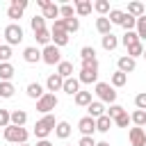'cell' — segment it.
<instances>
[{
	"instance_id": "6da1fadb",
	"label": "cell",
	"mask_w": 146,
	"mask_h": 146,
	"mask_svg": "<svg viewBox=\"0 0 146 146\" xmlns=\"http://www.w3.org/2000/svg\"><path fill=\"white\" fill-rule=\"evenodd\" d=\"M78 80H80V84H91V82H98V59L82 62Z\"/></svg>"
},
{
	"instance_id": "7a4b0ae2",
	"label": "cell",
	"mask_w": 146,
	"mask_h": 146,
	"mask_svg": "<svg viewBox=\"0 0 146 146\" xmlns=\"http://www.w3.org/2000/svg\"><path fill=\"white\" fill-rule=\"evenodd\" d=\"M27 137H30V132L25 130V128H18V125H7L5 128V139L9 141V144H27Z\"/></svg>"
},
{
	"instance_id": "3957f363",
	"label": "cell",
	"mask_w": 146,
	"mask_h": 146,
	"mask_svg": "<svg viewBox=\"0 0 146 146\" xmlns=\"http://www.w3.org/2000/svg\"><path fill=\"white\" fill-rule=\"evenodd\" d=\"M55 125H57L55 116H52V114H46L41 121H36V125H34V135H36L39 139H46V137L55 130Z\"/></svg>"
},
{
	"instance_id": "277c9868",
	"label": "cell",
	"mask_w": 146,
	"mask_h": 146,
	"mask_svg": "<svg viewBox=\"0 0 146 146\" xmlns=\"http://www.w3.org/2000/svg\"><path fill=\"white\" fill-rule=\"evenodd\" d=\"M96 96L100 103H110V105L116 103V91L110 82H96Z\"/></svg>"
},
{
	"instance_id": "5b68a950",
	"label": "cell",
	"mask_w": 146,
	"mask_h": 146,
	"mask_svg": "<svg viewBox=\"0 0 146 146\" xmlns=\"http://www.w3.org/2000/svg\"><path fill=\"white\" fill-rule=\"evenodd\" d=\"M57 105H59V98H57L55 94H48V91H46V94H43V96L36 100V110H39L43 116H46V114H50V112H52Z\"/></svg>"
},
{
	"instance_id": "8992f818",
	"label": "cell",
	"mask_w": 146,
	"mask_h": 146,
	"mask_svg": "<svg viewBox=\"0 0 146 146\" xmlns=\"http://www.w3.org/2000/svg\"><path fill=\"white\" fill-rule=\"evenodd\" d=\"M5 39H7V46H18L23 41V27L18 23H9L5 27Z\"/></svg>"
},
{
	"instance_id": "52a82bcc",
	"label": "cell",
	"mask_w": 146,
	"mask_h": 146,
	"mask_svg": "<svg viewBox=\"0 0 146 146\" xmlns=\"http://www.w3.org/2000/svg\"><path fill=\"white\" fill-rule=\"evenodd\" d=\"M41 62H46V64H50V66H55V64H59L62 62V52H59V48L57 46H46L43 50H41Z\"/></svg>"
},
{
	"instance_id": "ba28073f",
	"label": "cell",
	"mask_w": 146,
	"mask_h": 146,
	"mask_svg": "<svg viewBox=\"0 0 146 146\" xmlns=\"http://www.w3.org/2000/svg\"><path fill=\"white\" fill-rule=\"evenodd\" d=\"M78 130L82 132V137H91V135L96 132V119H91V116H82V119L78 121Z\"/></svg>"
},
{
	"instance_id": "9c48e42d",
	"label": "cell",
	"mask_w": 146,
	"mask_h": 146,
	"mask_svg": "<svg viewBox=\"0 0 146 146\" xmlns=\"http://www.w3.org/2000/svg\"><path fill=\"white\" fill-rule=\"evenodd\" d=\"M128 139H130V146H146V132L144 128H130L128 132Z\"/></svg>"
},
{
	"instance_id": "30bf717a",
	"label": "cell",
	"mask_w": 146,
	"mask_h": 146,
	"mask_svg": "<svg viewBox=\"0 0 146 146\" xmlns=\"http://www.w3.org/2000/svg\"><path fill=\"white\" fill-rule=\"evenodd\" d=\"M25 7H27V0H11V5H9V9H7V16L16 21V18L23 16Z\"/></svg>"
},
{
	"instance_id": "8fae6325",
	"label": "cell",
	"mask_w": 146,
	"mask_h": 146,
	"mask_svg": "<svg viewBox=\"0 0 146 146\" xmlns=\"http://www.w3.org/2000/svg\"><path fill=\"white\" fill-rule=\"evenodd\" d=\"M116 71H121V73H132L135 68H137V59H132V57H128V55H123V57H119V62H116Z\"/></svg>"
},
{
	"instance_id": "7c38bea8",
	"label": "cell",
	"mask_w": 146,
	"mask_h": 146,
	"mask_svg": "<svg viewBox=\"0 0 146 146\" xmlns=\"http://www.w3.org/2000/svg\"><path fill=\"white\" fill-rule=\"evenodd\" d=\"M68 39H71V36H68L64 30H50V43H52V46L62 48V46L68 43Z\"/></svg>"
},
{
	"instance_id": "4fadbf2b",
	"label": "cell",
	"mask_w": 146,
	"mask_h": 146,
	"mask_svg": "<svg viewBox=\"0 0 146 146\" xmlns=\"http://www.w3.org/2000/svg\"><path fill=\"white\" fill-rule=\"evenodd\" d=\"M62 87H64V78H59L57 73H52V75H48V80H46V89H48V94H55V91H62Z\"/></svg>"
},
{
	"instance_id": "5bb4252c",
	"label": "cell",
	"mask_w": 146,
	"mask_h": 146,
	"mask_svg": "<svg viewBox=\"0 0 146 146\" xmlns=\"http://www.w3.org/2000/svg\"><path fill=\"white\" fill-rule=\"evenodd\" d=\"M23 59H25L27 64H36V62H41V50L34 48V46H27V48L23 50Z\"/></svg>"
},
{
	"instance_id": "9a60e30c",
	"label": "cell",
	"mask_w": 146,
	"mask_h": 146,
	"mask_svg": "<svg viewBox=\"0 0 146 146\" xmlns=\"http://www.w3.org/2000/svg\"><path fill=\"white\" fill-rule=\"evenodd\" d=\"M9 123L23 128V125L27 123V112H25V110H14V112L9 114Z\"/></svg>"
},
{
	"instance_id": "2e32d148",
	"label": "cell",
	"mask_w": 146,
	"mask_h": 146,
	"mask_svg": "<svg viewBox=\"0 0 146 146\" xmlns=\"http://www.w3.org/2000/svg\"><path fill=\"white\" fill-rule=\"evenodd\" d=\"M62 91H64V94H68V96H75V94L80 91V80H78V78H66V80H64Z\"/></svg>"
},
{
	"instance_id": "e0dca14e",
	"label": "cell",
	"mask_w": 146,
	"mask_h": 146,
	"mask_svg": "<svg viewBox=\"0 0 146 146\" xmlns=\"http://www.w3.org/2000/svg\"><path fill=\"white\" fill-rule=\"evenodd\" d=\"M87 116H91V119H98V116H103L105 114V105L100 103V100H91L89 105H87Z\"/></svg>"
},
{
	"instance_id": "ac0fdd59",
	"label": "cell",
	"mask_w": 146,
	"mask_h": 146,
	"mask_svg": "<svg viewBox=\"0 0 146 146\" xmlns=\"http://www.w3.org/2000/svg\"><path fill=\"white\" fill-rule=\"evenodd\" d=\"M71 132H73V128H71L68 121H57V125H55V135H57L59 139H68Z\"/></svg>"
},
{
	"instance_id": "d6986e66",
	"label": "cell",
	"mask_w": 146,
	"mask_h": 146,
	"mask_svg": "<svg viewBox=\"0 0 146 146\" xmlns=\"http://www.w3.org/2000/svg\"><path fill=\"white\" fill-rule=\"evenodd\" d=\"M14 66L9 64V62H0V82H11V78H14Z\"/></svg>"
},
{
	"instance_id": "ffe728a7",
	"label": "cell",
	"mask_w": 146,
	"mask_h": 146,
	"mask_svg": "<svg viewBox=\"0 0 146 146\" xmlns=\"http://www.w3.org/2000/svg\"><path fill=\"white\" fill-rule=\"evenodd\" d=\"M75 14L78 16H89L91 14V9H94V5L89 2V0H75Z\"/></svg>"
},
{
	"instance_id": "44dd1931",
	"label": "cell",
	"mask_w": 146,
	"mask_h": 146,
	"mask_svg": "<svg viewBox=\"0 0 146 146\" xmlns=\"http://www.w3.org/2000/svg\"><path fill=\"white\" fill-rule=\"evenodd\" d=\"M57 75L64 78V80H66V78H73V62H64V59H62V62L57 64Z\"/></svg>"
},
{
	"instance_id": "7402d4cb",
	"label": "cell",
	"mask_w": 146,
	"mask_h": 146,
	"mask_svg": "<svg viewBox=\"0 0 146 146\" xmlns=\"http://www.w3.org/2000/svg\"><path fill=\"white\" fill-rule=\"evenodd\" d=\"M25 91H27V96L30 98H34V100H39L46 91H43V84H39V82H30L27 87H25Z\"/></svg>"
},
{
	"instance_id": "603a6c76",
	"label": "cell",
	"mask_w": 146,
	"mask_h": 146,
	"mask_svg": "<svg viewBox=\"0 0 146 146\" xmlns=\"http://www.w3.org/2000/svg\"><path fill=\"white\" fill-rule=\"evenodd\" d=\"M96 30H98L103 36L110 34V32H112V23H110V18H107V16H98V18H96Z\"/></svg>"
},
{
	"instance_id": "cb8c5ba5",
	"label": "cell",
	"mask_w": 146,
	"mask_h": 146,
	"mask_svg": "<svg viewBox=\"0 0 146 146\" xmlns=\"http://www.w3.org/2000/svg\"><path fill=\"white\" fill-rule=\"evenodd\" d=\"M100 46H103L105 50H114V48L119 46V36H114V34L110 32V34H105V36H100Z\"/></svg>"
},
{
	"instance_id": "d4e9b609",
	"label": "cell",
	"mask_w": 146,
	"mask_h": 146,
	"mask_svg": "<svg viewBox=\"0 0 146 146\" xmlns=\"http://www.w3.org/2000/svg\"><path fill=\"white\" fill-rule=\"evenodd\" d=\"M112 125H114V123H112V119H110L107 114H103V116L96 119V130H98V132H110Z\"/></svg>"
},
{
	"instance_id": "484cf974",
	"label": "cell",
	"mask_w": 146,
	"mask_h": 146,
	"mask_svg": "<svg viewBox=\"0 0 146 146\" xmlns=\"http://www.w3.org/2000/svg\"><path fill=\"white\" fill-rule=\"evenodd\" d=\"M130 123H135L137 128H144V125H146V112H144V110H135V112L130 114Z\"/></svg>"
},
{
	"instance_id": "4316f807",
	"label": "cell",
	"mask_w": 146,
	"mask_h": 146,
	"mask_svg": "<svg viewBox=\"0 0 146 146\" xmlns=\"http://www.w3.org/2000/svg\"><path fill=\"white\" fill-rule=\"evenodd\" d=\"M59 18H64V21L75 18V7H73V5H68V2L59 5Z\"/></svg>"
},
{
	"instance_id": "83f0119b",
	"label": "cell",
	"mask_w": 146,
	"mask_h": 146,
	"mask_svg": "<svg viewBox=\"0 0 146 146\" xmlns=\"http://www.w3.org/2000/svg\"><path fill=\"white\" fill-rule=\"evenodd\" d=\"M73 98H75V105H80V107H87V105L91 103V91H78Z\"/></svg>"
},
{
	"instance_id": "f1b7e54d",
	"label": "cell",
	"mask_w": 146,
	"mask_h": 146,
	"mask_svg": "<svg viewBox=\"0 0 146 146\" xmlns=\"http://www.w3.org/2000/svg\"><path fill=\"white\" fill-rule=\"evenodd\" d=\"M135 32H137V36H139V41H144V39H146V14L137 18V25H135Z\"/></svg>"
},
{
	"instance_id": "f546056e",
	"label": "cell",
	"mask_w": 146,
	"mask_h": 146,
	"mask_svg": "<svg viewBox=\"0 0 146 146\" xmlns=\"http://www.w3.org/2000/svg\"><path fill=\"white\" fill-rule=\"evenodd\" d=\"M125 14H130V16L139 18V16H144L146 11H144V5H141V2H130V5H128V11H125Z\"/></svg>"
},
{
	"instance_id": "4dcf8cb0",
	"label": "cell",
	"mask_w": 146,
	"mask_h": 146,
	"mask_svg": "<svg viewBox=\"0 0 146 146\" xmlns=\"http://www.w3.org/2000/svg\"><path fill=\"white\" fill-rule=\"evenodd\" d=\"M43 18H52V21H57V18H59V5L50 2V5L43 9Z\"/></svg>"
},
{
	"instance_id": "1f68e13d",
	"label": "cell",
	"mask_w": 146,
	"mask_h": 146,
	"mask_svg": "<svg viewBox=\"0 0 146 146\" xmlns=\"http://www.w3.org/2000/svg\"><path fill=\"white\" fill-rule=\"evenodd\" d=\"M34 39H36V43H41L43 48L50 46V30H39V32H34Z\"/></svg>"
},
{
	"instance_id": "d6a6232c",
	"label": "cell",
	"mask_w": 146,
	"mask_h": 146,
	"mask_svg": "<svg viewBox=\"0 0 146 146\" xmlns=\"http://www.w3.org/2000/svg\"><path fill=\"white\" fill-rule=\"evenodd\" d=\"M121 43L128 48V46H135V43H139V36H137V32L135 30H130V32H125L123 36H121Z\"/></svg>"
},
{
	"instance_id": "836d02e7",
	"label": "cell",
	"mask_w": 146,
	"mask_h": 146,
	"mask_svg": "<svg viewBox=\"0 0 146 146\" xmlns=\"http://www.w3.org/2000/svg\"><path fill=\"white\" fill-rule=\"evenodd\" d=\"M125 82H128V75L125 73H121V71H116V73H112V87L116 89V87H125Z\"/></svg>"
},
{
	"instance_id": "e575fe53",
	"label": "cell",
	"mask_w": 146,
	"mask_h": 146,
	"mask_svg": "<svg viewBox=\"0 0 146 146\" xmlns=\"http://www.w3.org/2000/svg\"><path fill=\"white\" fill-rule=\"evenodd\" d=\"M123 16H125V11H121V9H110V23L112 25H121L123 23Z\"/></svg>"
},
{
	"instance_id": "d590c367",
	"label": "cell",
	"mask_w": 146,
	"mask_h": 146,
	"mask_svg": "<svg viewBox=\"0 0 146 146\" xmlns=\"http://www.w3.org/2000/svg\"><path fill=\"white\" fill-rule=\"evenodd\" d=\"M141 55H144V43H141V41L135 43V46H128V57L137 59V57H141Z\"/></svg>"
},
{
	"instance_id": "8d00e7d4",
	"label": "cell",
	"mask_w": 146,
	"mask_h": 146,
	"mask_svg": "<svg viewBox=\"0 0 146 146\" xmlns=\"http://www.w3.org/2000/svg\"><path fill=\"white\" fill-rule=\"evenodd\" d=\"M112 123H114L116 128H128V125H130V114L123 112V114H119L116 119H112Z\"/></svg>"
},
{
	"instance_id": "74e56055",
	"label": "cell",
	"mask_w": 146,
	"mask_h": 146,
	"mask_svg": "<svg viewBox=\"0 0 146 146\" xmlns=\"http://www.w3.org/2000/svg\"><path fill=\"white\" fill-rule=\"evenodd\" d=\"M14 84L11 82H0V98H11L14 96Z\"/></svg>"
},
{
	"instance_id": "f35d334b",
	"label": "cell",
	"mask_w": 146,
	"mask_h": 146,
	"mask_svg": "<svg viewBox=\"0 0 146 146\" xmlns=\"http://www.w3.org/2000/svg\"><path fill=\"white\" fill-rule=\"evenodd\" d=\"M94 9H96L100 16H107V14H110V2H107V0H96V2H94Z\"/></svg>"
},
{
	"instance_id": "ab89813d",
	"label": "cell",
	"mask_w": 146,
	"mask_h": 146,
	"mask_svg": "<svg viewBox=\"0 0 146 146\" xmlns=\"http://www.w3.org/2000/svg\"><path fill=\"white\" fill-rule=\"evenodd\" d=\"M64 27H66V34L71 36L73 32L80 30V21H78V18H68V21H64Z\"/></svg>"
},
{
	"instance_id": "60d3db41",
	"label": "cell",
	"mask_w": 146,
	"mask_h": 146,
	"mask_svg": "<svg viewBox=\"0 0 146 146\" xmlns=\"http://www.w3.org/2000/svg\"><path fill=\"white\" fill-rule=\"evenodd\" d=\"M80 59H82V62L96 59V50H94V46H84V48L80 50Z\"/></svg>"
},
{
	"instance_id": "b9f144b4",
	"label": "cell",
	"mask_w": 146,
	"mask_h": 146,
	"mask_svg": "<svg viewBox=\"0 0 146 146\" xmlns=\"http://www.w3.org/2000/svg\"><path fill=\"white\" fill-rule=\"evenodd\" d=\"M135 25H137V18H135V16H130V14H125V16H123L121 27H123L125 32H130V30H135Z\"/></svg>"
},
{
	"instance_id": "7bdbcfd3",
	"label": "cell",
	"mask_w": 146,
	"mask_h": 146,
	"mask_svg": "<svg viewBox=\"0 0 146 146\" xmlns=\"http://www.w3.org/2000/svg\"><path fill=\"white\" fill-rule=\"evenodd\" d=\"M30 25H32V30H34V32L46 30V18H43V16H34V18H30Z\"/></svg>"
},
{
	"instance_id": "ee69618b",
	"label": "cell",
	"mask_w": 146,
	"mask_h": 146,
	"mask_svg": "<svg viewBox=\"0 0 146 146\" xmlns=\"http://www.w3.org/2000/svg\"><path fill=\"white\" fill-rule=\"evenodd\" d=\"M123 112H125V110H123L121 105H116V103H114V105H110V110H105V114H107L110 119H116V116H119V114H123Z\"/></svg>"
},
{
	"instance_id": "f6af8a7d",
	"label": "cell",
	"mask_w": 146,
	"mask_h": 146,
	"mask_svg": "<svg viewBox=\"0 0 146 146\" xmlns=\"http://www.w3.org/2000/svg\"><path fill=\"white\" fill-rule=\"evenodd\" d=\"M9 59H11V46L2 43L0 46V62H9Z\"/></svg>"
},
{
	"instance_id": "bcb514c9",
	"label": "cell",
	"mask_w": 146,
	"mask_h": 146,
	"mask_svg": "<svg viewBox=\"0 0 146 146\" xmlns=\"http://www.w3.org/2000/svg\"><path fill=\"white\" fill-rule=\"evenodd\" d=\"M135 107L146 112V91H141V94H137V96H135Z\"/></svg>"
},
{
	"instance_id": "7dc6e473",
	"label": "cell",
	"mask_w": 146,
	"mask_h": 146,
	"mask_svg": "<svg viewBox=\"0 0 146 146\" xmlns=\"http://www.w3.org/2000/svg\"><path fill=\"white\" fill-rule=\"evenodd\" d=\"M9 110H0V128H7L9 125Z\"/></svg>"
},
{
	"instance_id": "c3c4849f",
	"label": "cell",
	"mask_w": 146,
	"mask_h": 146,
	"mask_svg": "<svg viewBox=\"0 0 146 146\" xmlns=\"http://www.w3.org/2000/svg\"><path fill=\"white\" fill-rule=\"evenodd\" d=\"M78 146H96V141H94V137H80Z\"/></svg>"
},
{
	"instance_id": "681fc988",
	"label": "cell",
	"mask_w": 146,
	"mask_h": 146,
	"mask_svg": "<svg viewBox=\"0 0 146 146\" xmlns=\"http://www.w3.org/2000/svg\"><path fill=\"white\" fill-rule=\"evenodd\" d=\"M36 5H39V7H41V9H46V7H48V5H50V0H36Z\"/></svg>"
},
{
	"instance_id": "f907efd6",
	"label": "cell",
	"mask_w": 146,
	"mask_h": 146,
	"mask_svg": "<svg viewBox=\"0 0 146 146\" xmlns=\"http://www.w3.org/2000/svg\"><path fill=\"white\" fill-rule=\"evenodd\" d=\"M36 146H52V144H50L48 139H39V141H36Z\"/></svg>"
},
{
	"instance_id": "816d5d0a",
	"label": "cell",
	"mask_w": 146,
	"mask_h": 146,
	"mask_svg": "<svg viewBox=\"0 0 146 146\" xmlns=\"http://www.w3.org/2000/svg\"><path fill=\"white\" fill-rule=\"evenodd\" d=\"M96 146H110V141H96Z\"/></svg>"
},
{
	"instance_id": "f5cc1de1",
	"label": "cell",
	"mask_w": 146,
	"mask_h": 146,
	"mask_svg": "<svg viewBox=\"0 0 146 146\" xmlns=\"http://www.w3.org/2000/svg\"><path fill=\"white\" fill-rule=\"evenodd\" d=\"M141 57H144V59H146V48H144V55H141Z\"/></svg>"
},
{
	"instance_id": "db71d44e",
	"label": "cell",
	"mask_w": 146,
	"mask_h": 146,
	"mask_svg": "<svg viewBox=\"0 0 146 146\" xmlns=\"http://www.w3.org/2000/svg\"><path fill=\"white\" fill-rule=\"evenodd\" d=\"M21 146H30V144H21Z\"/></svg>"
},
{
	"instance_id": "11a10c76",
	"label": "cell",
	"mask_w": 146,
	"mask_h": 146,
	"mask_svg": "<svg viewBox=\"0 0 146 146\" xmlns=\"http://www.w3.org/2000/svg\"><path fill=\"white\" fill-rule=\"evenodd\" d=\"M64 146H71V144H64Z\"/></svg>"
},
{
	"instance_id": "9f6ffc18",
	"label": "cell",
	"mask_w": 146,
	"mask_h": 146,
	"mask_svg": "<svg viewBox=\"0 0 146 146\" xmlns=\"http://www.w3.org/2000/svg\"><path fill=\"white\" fill-rule=\"evenodd\" d=\"M144 132H146V125H144Z\"/></svg>"
}]
</instances>
